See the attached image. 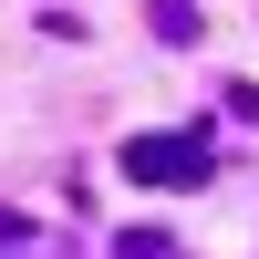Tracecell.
Listing matches in <instances>:
<instances>
[{"instance_id":"cell-2","label":"cell","mask_w":259,"mask_h":259,"mask_svg":"<svg viewBox=\"0 0 259 259\" xmlns=\"http://www.w3.org/2000/svg\"><path fill=\"white\" fill-rule=\"evenodd\" d=\"M145 21H156L166 41H187V31H197V11H187V0H145Z\"/></svg>"},{"instance_id":"cell-1","label":"cell","mask_w":259,"mask_h":259,"mask_svg":"<svg viewBox=\"0 0 259 259\" xmlns=\"http://www.w3.org/2000/svg\"><path fill=\"white\" fill-rule=\"evenodd\" d=\"M124 166H135L145 187H197V177H207L218 156H207L197 135H145V145H124Z\"/></svg>"}]
</instances>
